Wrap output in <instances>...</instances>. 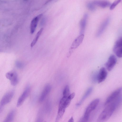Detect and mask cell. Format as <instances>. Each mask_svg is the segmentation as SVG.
<instances>
[{
  "mask_svg": "<svg viewBox=\"0 0 122 122\" xmlns=\"http://www.w3.org/2000/svg\"><path fill=\"white\" fill-rule=\"evenodd\" d=\"M122 101V96L120 95L115 100L106 106L99 115L98 121L104 122L108 120L112 116Z\"/></svg>",
  "mask_w": 122,
  "mask_h": 122,
  "instance_id": "1",
  "label": "cell"
},
{
  "mask_svg": "<svg viewBox=\"0 0 122 122\" xmlns=\"http://www.w3.org/2000/svg\"><path fill=\"white\" fill-rule=\"evenodd\" d=\"M99 102V99L97 98L90 104L86 109L84 116L81 121L86 122L88 120L91 113L96 108Z\"/></svg>",
  "mask_w": 122,
  "mask_h": 122,
  "instance_id": "2",
  "label": "cell"
},
{
  "mask_svg": "<svg viewBox=\"0 0 122 122\" xmlns=\"http://www.w3.org/2000/svg\"><path fill=\"white\" fill-rule=\"evenodd\" d=\"M122 91V88H118L113 92L108 97L105 102V106L115 100L120 95Z\"/></svg>",
  "mask_w": 122,
  "mask_h": 122,
  "instance_id": "3",
  "label": "cell"
},
{
  "mask_svg": "<svg viewBox=\"0 0 122 122\" xmlns=\"http://www.w3.org/2000/svg\"><path fill=\"white\" fill-rule=\"evenodd\" d=\"M113 51L118 57H122V37L119 38L114 44Z\"/></svg>",
  "mask_w": 122,
  "mask_h": 122,
  "instance_id": "4",
  "label": "cell"
},
{
  "mask_svg": "<svg viewBox=\"0 0 122 122\" xmlns=\"http://www.w3.org/2000/svg\"><path fill=\"white\" fill-rule=\"evenodd\" d=\"M7 79L10 81V83L13 86L16 85L19 81V79L17 73L14 71H11L7 72L5 75Z\"/></svg>",
  "mask_w": 122,
  "mask_h": 122,
  "instance_id": "5",
  "label": "cell"
},
{
  "mask_svg": "<svg viewBox=\"0 0 122 122\" xmlns=\"http://www.w3.org/2000/svg\"><path fill=\"white\" fill-rule=\"evenodd\" d=\"M14 94L13 90H11L6 93L2 97L0 102V106H3L9 103L11 101Z\"/></svg>",
  "mask_w": 122,
  "mask_h": 122,
  "instance_id": "6",
  "label": "cell"
},
{
  "mask_svg": "<svg viewBox=\"0 0 122 122\" xmlns=\"http://www.w3.org/2000/svg\"><path fill=\"white\" fill-rule=\"evenodd\" d=\"M30 87L29 85L26 86L21 96L19 98L17 103V106L19 107L22 104L29 96L30 92Z\"/></svg>",
  "mask_w": 122,
  "mask_h": 122,
  "instance_id": "7",
  "label": "cell"
},
{
  "mask_svg": "<svg viewBox=\"0 0 122 122\" xmlns=\"http://www.w3.org/2000/svg\"><path fill=\"white\" fill-rule=\"evenodd\" d=\"M84 37V35L83 34H81L74 41L70 48V51L69 54V56L72 52L73 50L77 48L82 43Z\"/></svg>",
  "mask_w": 122,
  "mask_h": 122,
  "instance_id": "8",
  "label": "cell"
},
{
  "mask_svg": "<svg viewBox=\"0 0 122 122\" xmlns=\"http://www.w3.org/2000/svg\"><path fill=\"white\" fill-rule=\"evenodd\" d=\"M117 61L115 56L113 55H111L105 64L107 69L109 71H111L115 65Z\"/></svg>",
  "mask_w": 122,
  "mask_h": 122,
  "instance_id": "9",
  "label": "cell"
},
{
  "mask_svg": "<svg viewBox=\"0 0 122 122\" xmlns=\"http://www.w3.org/2000/svg\"><path fill=\"white\" fill-rule=\"evenodd\" d=\"M51 86L49 84H47L44 87L40 97L39 101L40 102H43L50 93L51 90Z\"/></svg>",
  "mask_w": 122,
  "mask_h": 122,
  "instance_id": "10",
  "label": "cell"
},
{
  "mask_svg": "<svg viewBox=\"0 0 122 122\" xmlns=\"http://www.w3.org/2000/svg\"><path fill=\"white\" fill-rule=\"evenodd\" d=\"M107 72L106 69L104 67L101 68L97 74V81L99 83L103 81L107 78Z\"/></svg>",
  "mask_w": 122,
  "mask_h": 122,
  "instance_id": "11",
  "label": "cell"
},
{
  "mask_svg": "<svg viewBox=\"0 0 122 122\" xmlns=\"http://www.w3.org/2000/svg\"><path fill=\"white\" fill-rule=\"evenodd\" d=\"M42 15L40 14L35 17L31 20L30 25V32L31 34H33L35 32L39 20Z\"/></svg>",
  "mask_w": 122,
  "mask_h": 122,
  "instance_id": "12",
  "label": "cell"
},
{
  "mask_svg": "<svg viewBox=\"0 0 122 122\" xmlns=\"http://www.w3.org/2000/svg\"><path fill=\"white\" fill-rule=\"evenodd\" d=\"M92 2L95 5L103 8L110 7L111 4L110 2L106 0H95Z\"/></svg>",
  "mask_w": 122,
  "mask_h": 122,
  "instance_id": "13",
  "label": "cell"
},
{
  "mask_svg": "<svg viewBox=\"0 0 122 122\" xmlns=\"http://www.w3.org/2000/svg\"><path fill=\"white\" fill-rule=\"evenodd\" d=\"M88 16L87 14H85L80 21V34H83L84 32L86 26Z\"/></svg>",
  "mask_w": 122,
  "mask_h": 122,
  "instance_id": "14",
  "label": "cell"
},
{
  "mask_svg": "<svg viewBox=\"0 0 122 122\" xmlns=\"http://www.w3.org/2000/svg\"><path fill=\"white\" fill-rule=\"evenodd\" d=\"M108 23V21H106L103 23L101 25L96 33V36L97 37H99L102 35Z\"/></svg>",
  "mask_w": 122,
  "mask_h": 122,
  "instance_id": "15",
  "label": "cell"
},
{
  "mask_svg": "<svg viewBox=\"0 0 122 122\" xmlns=\"http://www.w3.org/2000/svg\"><path fill=\"white\" fill-rule=\"evenodd\" d=\"M16 113L15 110H13L8 114L4 121V122H12L15 117Z\"/></svg>",
  "mask_w": 122,
  "mask_h": 122,
  "instance_id": "16",
  "label": "cell"
},
{
  "mask_svg": "<svg viewBox=\"0 0 122 122\" xmlns=\"http://www.w3.org/2000/svg\"><path fill=\"white\" fill-rule=\"evenodd\" d=\"M92 88L91 87L89 88L86 91L81 99L77 103L76 105L77 106H79L81 105L85 100V99L88 97L92 92Z\"/></svg>",
  "mask_w": 122,
  "mask_h": 122,
  "instance_id": "17",
  "label": "cell"
},
{
  "mask_svg": "<svg viewBox=\"0 0 122 122\" xmlns=\"http://www.w3.org/2000/svg\"><path fill=\"white\" fill-rule=\"evenodd\" d=\"M43 30V28H42L37 32L34 39L31 43L30 44V46L31 47H32L35 45L37 41L40 36Z\"/></svg>",
  "mask_w": 122,
  "mask_h": 122,
  "instance_id": "18",
  "label": "cell"
},
{
  "mask_svg": "<svg viewBox=\"0 0 122 122\" xmlns=\"http://www.w3.org/2000/svg\"><path fill=\"white\" fill-rule=\"evenodd\" d=\"M51 105L49 101H47L45 104L43 109H42L44 113H48L50 111Z\"/></svg>",
  "mask_w": 122,
  "mask_h": 122,
  "instance_id": "19",
  "label": "cell"
},
{
  "mask_svg": "<svg viewBox=\"0 0 122 122\" xmlns=\"http://www.w3.org/2000/svg\"><path fill=\"white\" fill-rule=\"evenodd\" d=\"M65 109L66 108H58V113L56 119V122H58L62 118Z\"/></svg>",
  "mask_w": 122,
  "mask_h": 122,
  "instance_id": "20",
  "label": "cell"
},
{
  "mask_svg": "<svg viewBox=\"0 0 122 122\" xmlns=\"http://www.w3.org/2000/svg\"><path fill=\"white\" fill-rule=\"evenodd\" d=\"M63 97H68L70 95V92L69 86L66 85L65 87L63 92Z\"/></svg>",
  "mask_w": 122,
  "mask_h": 122,
  "instance_id": "21",
  "label": "cell"
},
{
  "mask_svg": "<svg viewBox=\"0 0 122 122\" xmlns=\"http://www.w3.org/2000/svg\"><path fill=\"white\" fill-rule=\"evenodd\" d=\"M95 6L92 2H89L87 5V8L91 11H94L95 10Z\"/></svg>",
  "mask_w": 122,
  "mask_h": 122,
  "instance_id": "22",
  "label": "cell"
},
{
  "mask_svg": "<svg viewBox=\"0 0 122 122\" xmlns=\"http://www.w3.org/2000/svg\"><path fill=\"white\" fill-rule=\"evenodd\" d=\"M122 0H115L110 6V9L111 10L114 9L117 5L120 3Z\"/></svg>",
  "mask_w": 122,
  "mask_h": 122,
  "instance_id": "23",
  "label": "cell"
},
{
  "mask_svg": "<svg viewBox=\"0 0 122 122\" xmlns=\"http://www.w3.org/2000/svg\"><path fill=\"white\" fill-rule=\"evenodd\" d=\"M75 95V93L74 92H73L71 94L68 96V97L70 98L72 100L74 97Z\"/></svg>",
  "mask_w": 122,
  "mask_h": 122,
  "instance_id": "24",
  "label": "cell"
},
{
  "mask_svg": "<svg viewBox=\"0 0 122 122\" xmlns=\"http://www.w3.org/2000/svg\"><path fill=\"white\" fill-rule=\"evenodd\" d=\"M68 122H73L74 119L72 117L69 120Z\"/></svg>",
  "mask_w": 122,
  "mask_h": 122,
  "instance_id": "25",
  "label": "cell"
}]
</instances>
